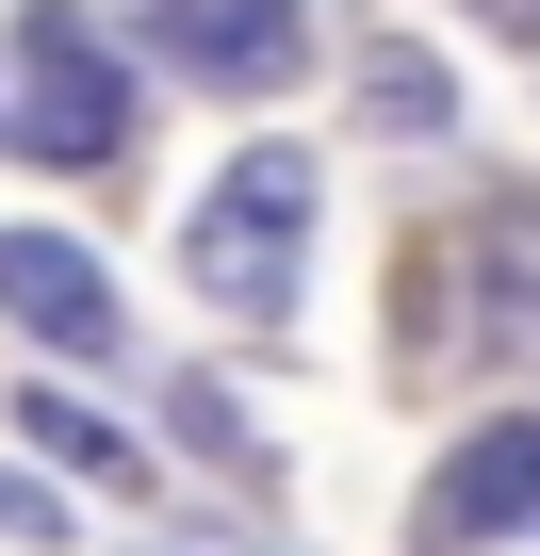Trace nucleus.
Returning <instances> with one entry per match:
<instances>
[{"mask_svg":"<svg viewBox=\"0 0 540 556\" xmlns=\"http://www.w3.org/2000/svg\"><path fill=\"white\" fill-rule=\"evenodd\" d=\"M507 523H540V409L459 426L442 475L410 491V540H426V556H475V540H507Z\"/></svg>","mask_w":540,"mask_h":556,"instance_id":"20e7f679","label":"nucleus"},{"mask_svg":"<svg viewBox=\"0 0 540 556\" xmlns=\"http://www.w3.org/2000/svg\"><path fill=\"white\" fill-rule=\"evenodd\" d=\"M0 148L50 164V180H99V164L131 148V66L99 50L83 0H34V17H17V99H0Z\"/></svg>","mask_w":540,"mask_h":556,"instance_id":"f03ea898","label":"nucleus"},{"mask_svg":"<svg viewBox=\"0 0 540 556\" xmlns=\"http://www.w3.org/2000/svg\"><path fill=\"white\" fill-rule=\"evenodd\" d=\"M17 442H34V458H66V475H99V491H148L131 426H99V409H83V393H50V377L17 393Z\"/></svg>","mask_w":540,"mask_h":556,"instance_id":"423d86ee","label":"nucleus"},{"mask_svg":"<svg viewBox=\"0 0 540 556\" xmlns=\"http://www.w3.org/2000/svg\"><path fill=\"white\" fill-rule=\"evenodd\" d=\"M361 99H377V131H442V115H459L426 50H377V66H361Z\"/></svg>","mask_w":540,"mask_h":556,"instance_id":"0eeeda50","label":"nucleus"},{"mask_svg":"<svg viewBox=\"0 0 540 556\" xmlns=\"http://www.w3.org/2000/svg\"><path fill=\"white\" fill-rule=\"evenodd\" d=\"M0 540H66V491L50 475H0Z\"/></svg>","mask_w":540,"mask_h":556,"instance_id":"6e6552de","label":"nucleus"},{"mask_svg":"<svg viewBox=\"0 0 540 556\" xmlns=\"http://www.w3.org/2000/svg\"><path fill=\"white\" fill-rule=\"evenodd\" d=\"M180 278L229 328H296V295H312V148H279V131L229 148L180 213Z\"/></svg>","mask_w":540,"mask_h":556,"instance_id":"f257e3e1","label":"nucleus"},{"mask_svg":"<svg viewBox=\"0 0 540 556\" xmlns=\"http://www.w3.org/2000/svg\"><path fill=\"white\" fill-rule=\"evenodd\" d=\"M0 328H34L50 361H115V344H131L115 278H99L66 229H0Z\"/></svg>","mask_w":540,"mask_h":556,"instance_id":"39448f33","label":"nucleus"},{"mask_svg":"<svg viewBox=\"0 0 540 556\" xmlns=\"http://www.w3.org/2000/svg\"><path fill=\"white\" fill-rule=\"evenodd\" d=\"M115 17L148 34V66H180L213 99H279L312 66V0H115Z\"/></svg>","mask_w":540,"mask_h":556,"instance_id":"7ed1b4c3","label":"nucleus"},{"mask_svg":"<svg viewBox=\"0 0 540 556\" xmlns=\"http://www.w3.org/2000/svg\"><path fill=\"white\" fill-rule=\"evenodd\" d=\"M475 17H491V34H507V50H540V0H475Z\"/></svg>","mask_w":540,"mask_h":556,"instance_id":"1a4fd4ad","label":"nucleus"}]
</instances>
